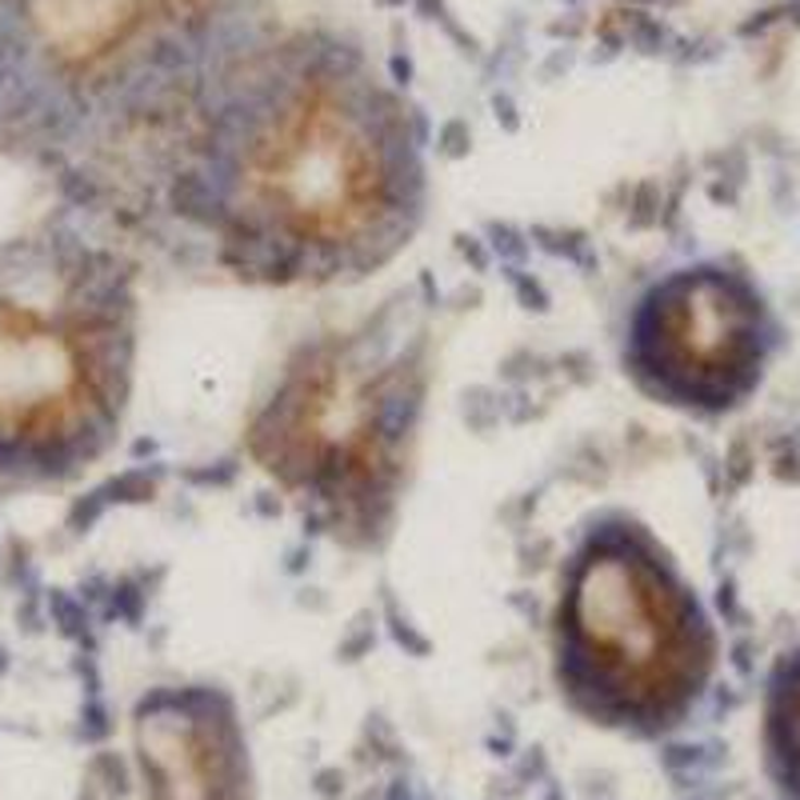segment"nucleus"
I'll list each match as a JSON object with an SVG mask.
<instances>
[{"label": "nucleus", "instance_id": "0eeeda50", "mask_svg": "<svg viewBox=\"0 0 800 800\" xmlns=\"http://www.w3.org/2000/svg\"><path fill=\"white\" fill-rule=\"evenodd\" d=\"M145 800H257L236 701L217 685H160L133 709Z\"/></svg>", "mask_w": 800, "mask_h": 800}, {"label": "nucleus", "instance_id": "f03ea898", "mask_svg": "<svg viewBox=\"0 0 800 800\" xmlns=\"http://www.w3.org/2000/svg\"><path fill=\"white\" fill-rule=\"evenodd\" d=\"M260 0H4L0 148L69 164L109 148L169 157L224 64L257 40Z\"/></svg>", "mask_w": 800, "mask_h": 800}, {"label": "nucleus", "instance_id": "1a4fd4ad", "mask_svg": "<svg viewBox=\"0 0 800 800\" xmlns=\"http://www.w3.org/2000/svg\"><path fill=\"white\" fill-rule=\"evenodd\" d=\"M640 4H661V0H640Z\"/></svg>", "mask_w": 800, "mask_h": 800}, {"label": "nucleus", "instance_id": "39448f33", "mask_svg": "<svg viewBox=\"0 0 800 800\" xmlns=\"http://www.w3.org/2000/svg\"><path fill=\"white\" fill-rule=\"evenodd\" d=\"M721 640L680 565L628 517L596 520L561 573L553 613L556 689L580 721L661 740L713 689Z\"/></svg>", "mask_w": 800, "mask_h": 800}, {"label": "nucleus", "instance_id": "6e6552de", "mask_svg": "<svg viewBox=\"0 0 800 800\" xmlns=\"http://www.w3.org/2000/svg\"><path fill=\"white\" fill-rule=\"evenodd\" d=\"M761 764L780 800H800V649H788L764 680Z\"/></svg>", "mask_w": 800, "mask_h": 800}, {"label": "nucleus", "instance_id": "20e7f679", "mask_svg": "<svg viewBox=\"0 0 800 800\" xmlns=\"http://www.w3.org/2000/svg\"><path fill=\"white\" fill-rule=\"evenodd\" d=\"M429 381V329L389 300L288 353L248 420V456L333 541L381 544L408 489Z\"/></svg>", "mask_w": 800, "mask_h": 800}, {"label": "nucleus", "instance_id": "7ed1b4c3", "mask_svg": "<svg viewBox=\"0 0 800 800\" xmlns=\"http://www.w3.org/2000/svg\"><path fill=\"white\" fill-rule=\"evenodd\" d=\"M136 284L69 229L0 245V493L76 480L109 453L136 372Z\"/></svg>", "mask_w": 800, "mask_h": 800}, {"label": "nucleus", "instance_id": "423d86ee", "mask_svg": "<svg viewBox=\"0 0 800 800\" xmlns=\"http://www.w3.org/2000/svg\"><path fill=\"white\" fill-rule=\"evenodd\" d=\"M780 320L749 269L697 260L653 281L628 312L625 372L640 393L689 417H725L761 393Z\"/></svg>", "mask_w": 800, "mask_h": 800}, {"label": "nucleus", "instance_id": "f257e3e1", "mask_svg": "<svg viewBox=\"0 0 800 800\" xmlns=\"http://www.w3.org/2000/svg\"><path fill=\"white\" fill-rule=\"evenodd\" d=\"M164 164L212 257L269 288L365 281L413 241L429 200L413 109L329 33L248 40Z\"/></svg>", "mask_w": 800, "mask_h": 800}]
</instances>
